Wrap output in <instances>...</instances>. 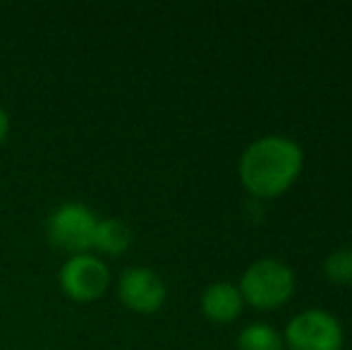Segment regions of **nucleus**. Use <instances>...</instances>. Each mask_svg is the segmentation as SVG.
Returning <instances> with one entry per match:
<instances>
[{
  "label": "nucleus",
  "instance_id": "f257e3e1",
  "mask_svg": "<svg viewBox=\"0 0 352 350\" xmlns=\"http://www.w3.org/2000/svg\"><path fill=\"white\" fill-rule=\"evenodd\" d=\"M305 166L302 146L283 135L254 140L240 156V182L256 199H276L285 195Z\"/></svg>",
  "mask_w": 352,
  "mask_h": 350
},
{
  "label": "nucleus",
  "instance_id": "f03ea898",
  "mask_svg": "<svg viewBox=\"0 0 352 350\" xmlns=\"http://www.w3.org/2000/svg\"><path fill=\"white\" fill-rule=\"evenodd\" d=\"M295 285L297 278L290 266L280 259L264 257L242 271L237 290L242 295V303H247L250 307L274 312L290 303V298L295 295Z\"/></svg>",
  "mask_w": 352,
  "mask_h": 350
},
{
  "label": "nucleus",
  "instance_id": "7ed1b4c3",
  "mask_svg": "<svg viewBox=\"0 0 352 350\" xmlns=\"http://www.w3.org/2000/svg\"><path fill=\"white\" fill-rule=\"evenodd\" d=\"M283 343L287 350H343L345 331L338 317L326 309H302L287 322Z\"/></svg>",
  "mask_w": 352,
  "mask_h": 350
},
{
  "label": "nucleus",
  "instance_id": "20e7f679",
  "mask_svg": "<svg viewBox=\"0 0 352 350\" xmlns=\"http://www.w3.org/2000/svg\"><path fill=\"white\" fill-rule=\"evenodd\" d=\"M96 214L82 201H65L56 206L48 216L46 235L53 248L74 254H87L94 248V230H96Z\"/></svg>",
  "mask_w": 352,
  "mask_h": 350
},
{
  "label": "nucleus",
  "instance_id": "39448f33",
  "mask_svg": "<svg viewBox=\"0 0 352 350\" xmlns=\"http://www.w3.org/2000/svg\"><path fill=\"white\" fill-rule=\"evenodd\" d=\"M58 281L67 298L77 300V303H91L108 290L111 271L96 254H74L63 264Z\"/></svg>",
  "mask_w": 352,
  "mask_h": 350
},
{
  "label": "nucleus",
  "instance_id": "423d86ee",
  "mask_svg": "<svg viewBox=\"0 0 352 350\" xmlns=\"http://www.w3.org/2000/svg\"><path fill=\"white\" fill-rule=\"evenodd\" d=\"M118 295L122 305L137 314H153L168 298L166 281L148 266H130L118 278Z\"/></svg>",
  "mask_w": 352,
  "mask_h": 350
},
{
  "label": "nucleus",
  "instance_id": "0eeeda50",
  "mask_svg": "<svg viewBox=\"0 0 352 350\" xmlns=\"http://www.w3.org/2000/svg\"><path fill=\"white\" fill-rule=\"evenodd\" d=\"M242 295L237 285L228 283V281H216V283L206 285L201 293V312L206 319L216 324H230L242 314Z\"/></svg>",
  "mask_w": 352,
  "mask_h": 350
},
{
  "label": "nucleus",
  "instance_id": "6e6552de",
  "mask_svg": "<svg viewBox=\"0 0 352 350\" xmlns=\"http://www.w3.org/2000/svg\"><path fill=\"white\" fill-rule=\"evenodd\" d=\"M135 240V233H132V226L122 219H101L96 223V230H94V248L103 254H111V257H118V254L127 252Z\"/></svg>",
  "mask_w": 352,
  "mask_h": 350
},
{
  "label": "nucleus",
  "instance_id": "1a4fd4ad",
  "mask_svg": "<svg viewBox=\"0 0 352 350\" xmlns=\"http://www.w3.org/2000/svg\"><path fill=\"white\" fill-rule=\"evenodd\" d=\"M237 350H285V343L271 324L252 322L237 336Z\"/></svg>",
  "mask_w": 352,
  "mask_h": 350
},
{
  "label": "nucleus",
  "instance_id": "9d476101",
  "mask_svg": "<svg viewBox=\"0 0 352 350\" xmlns=\"http://www.w3.org/2000/svg\"><path fill=\"white\" fill-rule=\"evenodd\" d=\"M324 276L336 285H350L352 283V248L333 250L324 259Z\"/></svg>",
  "mask_w": 352,
  "mask_h": 350
},
{
  "label": "nucleus",
  "instance_id": "9b49d317",
  "mask_svg": "<svg viewBox=\"0 0 352 350\" xmlns=\"http://www.w3.org/2000/svg\"><path fill=\"white\" fill-rule=\"evenodd\" d=\"M8 132H10V116L3 106H0V144L8 140Z\"/></svg>",
  "mask_w": 352,
  "mask_h": 350
}]
</instances>
